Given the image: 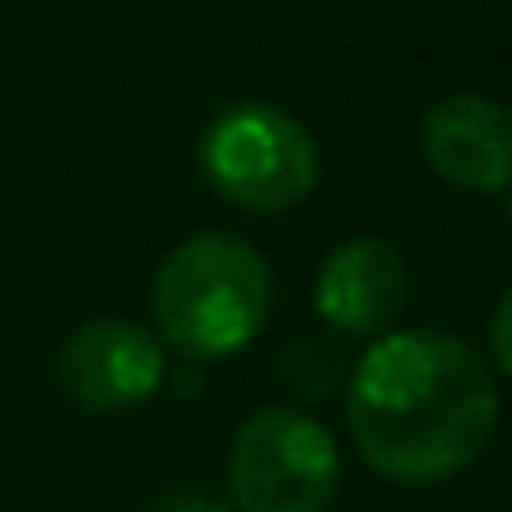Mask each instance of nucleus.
<instances>
[{
  "label": "nucleus",
  "mask_w": 512,
  "mask_h": 512,
  "mask_svg": "<svg viewBox=\"0 0 512 512\" xmlns=\"http://www.w3.org/2000/svg\"><path fill=\"white\" fill-rule=\"evenodd\" d=\"M272 292V267L251 241L231 231H196L156 267V337L186 362H221L262 337Z\"/></svg>",
  "instance_id": "obj_2"
},
{
  "label": "nucleus",
  "mask_w": 512,
  "mask_h": 512,
  "mask_svg": "<svg viewBox=\"0 0 512 512\" xmlns=\"http://www.w3.org/2000/svg\"><path fill=\"white\" fill-rule=\"evenodd\" d=\"M487 342H492V357H497V367L512 377V287L497 297V312H492Z\"/></svg>",
  "instance_id": "obj_10"
},
{
  "label": "nucleus",
  "mask_w": 512,
  "mask_h": 512,
  "mask_svg": "<svg viewBox=\"0 0 512 512\" xmlns=\"http://www.w3.org/2000/svg\"><path fill=\"white\" fill-rule=\"evenodd\" d=\"M151 512H231V502L206 487H171L151 502Z\"/></svg>",
  "instance_id": "obj_9"
},
{
  "label": "nucleus",
  "mask_w": 512,
  "mask_h": 512,
  "mask_svg": "<svg viewBox=\"0 0 512 512\" xmlns=\"http://www.w3.org/2000/svg\"><path fill=\"white\" fill-rule=\"evenodd\" d=\"M507 221H512V191H507Z\"/></svg>",
  "instance_id": "obj_11"
},
{
  "label": "nucleus",
  "mask_w": 512,
  "mask_h": 512,
  "mask_svg": "<svg viewBox=\"0 0 512 512\" xmlns=\"http://www.w3.org/2000/svg\"><path fill=\"white\" fill-rule=\"evenodd\" d=\"M56 377L76 407L126 412V407L151 402L166 387L171 367H166V342L146 332L141 322L91 317L61 342Z\"/></svg>",
  "instance_id": "obj_5"
},
{
  "label": "nucleus",
  "mask_w": 512,
  "mask_h": 512,
  "mask_svg": "<svg viewBox=\"0 0 512 512\" xmlns=\"http://www.w3.org/2000/svg\"><path fill=\"white\" fill-rule=\"evenodd\" d=\"M317 317L337 337H387L407 307V262L382 236H352L327 251L312 287Z\"/></svg>",
  "instance_id": "obj_7"
},
{
  "label": "nucleus",
  "mask_w": 512,
  "mask_h": 512,
  "mask_svg": "<svg viewBox=\"0 0 512 512\" xmlns=\"http://www.w3.org/2000/svg\"><path fill=\"white\" fill-rule=\"evenodd\" d=\"M492 367L457 337L412 327L377 337L347 377V427L362 462L402 487L467 472L497 432Z\"/></svg>",
  "instance_id": "obj_1"
},
{
  "label": "nucleus",
  "mask_w": 512,
  "mask_h": 512,
  "mask_svg": "<svg viewBox=\"0 0 512 512\" xmlns=\"http://www.w3.org/2000/svg\"><path fill=\"white\" fill-rule=\"evenodd\" d=\"M342 487L332 432L292 407L251 412L226 452L231 512H327Z\"/></svg>",
  "instance_id": "obj_4"
},
{
  "label": "nucleus",
  "mask_w": 512,
  "mask_h": 512,
  "mask_svg": "<svg viewBox=\"0 0 512 512\" xmlns=\"http://www.w3.org/2000/svg\"><path fill=\"white\" fill-rule=\"evenodd\" d=\"M277 372H282V382H287L302 402H322V397H332L337 382H342L337 347H327V342H307V337H297V342L282 352Z\"/></svg>",
  "instance_id": "obj_8"
},
{
  "label": "nucleus",
  "mask_w": 512,
  "mask_h": 512,
  "mask_svg": "<svg viewBox=\"0 0 512 512\" xmlns=\"http://www.w3.org/2000/svg\"><path fill=\"white\" fill-rule=\"evenodd\" d=\"M417 146L432 176L447 181L452 191H467V196L512 191V106L482 91L442 96L422 116Z\"/></svg>",
  "instance_id": "obj_6"
},
{
  "label": "nucleus",
  "mask_w": 512,
  "mask_h": 512,
  "mask_svg": "<svg viewBox=\"0 0 512 512\" xmlns=\"http://www.w3.org/2000/svg\"><path fill=\"white\" fill-rule=\"evenodd\" d=\"M201 176L206 186L251 216H277L302 206L322 181V151L312 131L267 101L226 106L201 131Z\"/></svg>",
  "instance_id": "obj_3"
}]
</instances>
